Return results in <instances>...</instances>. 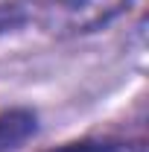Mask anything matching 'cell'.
I'll return each mask as SVG.
<instances>
[{
	"instance_id": "obj_1",
	"label": "cell",
	"mask_w": 149,
	"mask_h": 152,
	"mask_svg": "<svg viewBox=\"0 0 149 152\" xmlns=\"http://www.w3.org/2000/svg\"><path fill=\"white\" fill-rule=\"evenodd\" d=\"M131 0H53L38 6V20L47 32L61 38L91 35L126 15Z\"/></svg>"
},
{
	"instance_id": "obj_2",
	"label": "cell",
	"mask_w": 149,
	"mask_h": 152,
	"mask_svg": "<svg viewBox=\"0 0 149 152\" xmlns=\"http://www.w3.org/2000/svg\"><path fill=\"white\" fill-rule=\"evenodd\" d=\"M38 132V114L32 108H9L0 111V152L20 149Z\"/></svg>"
},
{
	"instance_id": "obj_3",
	"label": "cell",
	"mask_w": 149,
	"mask_h": 152,
	"mask_svg": "<svg viewBox=\"0 0 149 152\" xmlns=\"http://www.w3.org/2000/svg\"><path fill=\"white\" fill-rule=\"evenodd\" d=\"M53 152H146L143 140H79L64 143Z\"/></svg>"
},
{
	"instance_id": "obj_4",
	"label": "cell",
	"mask_w": 149,
	"mask_h": 152,
	"mask_svg": "<svg viewBox=\"0 0 149 152\" xmlns=\"http://www.w3.org/2000/svg\"><path fill=\"white\" fill-rule=\"evenodd\" d=\"M26 3H32V6H47V3H53V0H26Z\"/></svg>"
}]
</instances>
